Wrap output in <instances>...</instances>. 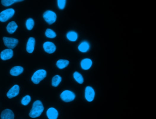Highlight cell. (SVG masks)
Wrapping results in <instances>:
<instances>
[{
  "label": "cell",
  "mask_w": 156,
  "mask_h": 119,
  "mask_svg": "<svg viewBox=\"0 0 156 119\" xmlns=\"http://www.w3.org/2000/svg\"><path fill=\"white\" fill-rule=\"evenodd\" d=\"M44 110V107L40 100H36L34 102L30 110L29 116L31 118H36L39 117Z\"/></svg>",
  "instance_id": "6da1fadb"
},
{
  "label": "cell",
  "mask_w": 156,
  "mask_h": 119,
  "mask_svg": "<svg viewBox=\"0 0 156 119\" xmlns=\"http://www.w3.org/2000/svg\"><path fill=\"white\" fill-rule=\"evenodd\" d=\"M46 76H47V72L44 69L37 70L32 76L31 81L34 84H38L42 80L44 79V78L46 77Z\"/></svg>",
  "instance_id": "7a4b0ae2"
},
{
  "label": "cell",
  "mask_w": 156,
  "mask_h": 119,
  "mask_svg": "<svg viewBox=\"0 0 156 119\" xmlns=\"http://www.w3.org/2000/svg\"><path fill=\"white\" fill-rule=\"evenodd\" d=\"M15 11L12 8H9L4 10L0 13V22H6L13 17Z\"/></svg>",
  "instance_id": "3957f363"
},
{
  "label": "cell",
  "mask_w": 156,
  "mask_h": 119,
  "mask_svg": "<svg viewBox=\"0 0 156 119\" xmlns=\"http://www.w3.org/2000/svg\"><path fill=\"white\" fill-rule=\"evenodd\" d=\"M60 97L62 101L65 102H70L75 99L76 95L72 91L66 90L61 93Z\"/></svg>",
  "instance_id": "277c9868"
},
{
  "label": "cell",
  "mask_w": 156,
  "mask_h": 119,
  "mask_svg": "<svg viewBox=\"0 0 156 119\" xmlns=\"http://www.w3.org/2000/svg\"><path fill=\"white\" fill-rule=\"evenodd\" d=\"M43 18L48 24L51 25L56 21L57 16L55 12L50 10H48L44 13Z\"/></svg>",
  "instance_id": "5b68a950"
},
{
  "label": "cell",
  "mask_w": 156,
  "mask_h": 119,
  "mask_svg": "<svg viewBox=\"0 0 156 119\" xmlns=\"http://www.w3.org/2000/svg\"><path fill=\"white\" fill-rule=\"evenodd\" d=\"M3 40L5 46L11 49H14L18 43V39L12 38L4 37H3Z\"/></svg>",
  "instance_id": "8992f818"
},
{
  "label": "cell",
  "mask_w": 156,
  "mask_h": 119,
  "mask_svg": "<svg viewBox=\"0 0 156 119\" xmlns=\"http://www.w3.org/2000/svg\"><path fill=\"white\" fill-rule=\"evenodd\" d=\"M95 93L94 89L91 86H87L85 88V97L88 102H92L95 98Z\"/></svg>",
  "instance_id": "52a82bcc"
},
{
  "label": "cell",
  "mask_w": 156,
  "mask_h": 119,
  "mask_svg": "<svg viewBox=\"0 0 156 119\" xmlns=\"http://www.w3.org/2000/svg\"><path fill=\"white\" fill-rule=\"evenodd\" d=\"M20 88L17 85H15L10 88L7 93V96L9 99H12L17 96L19 93Z\"/></svg>",
  "instance_id": "ba28073f"
},
{
  "label": "cell",
  "mask_w": 156,
  "mask_h": 119,
  "mask_svg": "<svg viewBox=\"0 0 156 119\" xmlns=\"http://www.w3.org/2000/svg\"><path fill=\"white\" fill-rule=\"evenodd\" d=\"M13 55V52L12 49H7L1 51L0 54V57L1 60L6 61L12 58Z\"/></svg>",
  "instance_id": "9c48e42d"
},
{
  "label": "cell",
  "mask_w": 156,
  "mask_h": 119,
  "mask_svg": "<svg viewBox=\"0 0 156 119\" xmlns=\"http://www.w3.org/2000/svg\"><path fill=\"white\" fill-rule=\"evenodd\" d=\"M43 48L44 51L49 54H52L55 52L56 46L54 43L51 42H46L43 45Z\"/></svg>",
  "instance_id": "30bf717a"
},
{
  "label": "cell",
  "mask_w": 156,
  "mask_h": 119,
  "mask_svg": "<svg viewBox=\"0 0 156 119\" xmlns=\"http://www.w3.org/2000/svg\"><path fill=\"white\" fill-rule=\"evenodd\" d=\"M46 115L49 119H57L59 113L55 108L51 107L48 109L46 112Z\"/></svg>",
  "instance_id": "8fae6325"
},
{
  "label": "cell",
  "mask_w": 156,
  "mask_h": 119,
  "mask_svg": "<svg viewBox=\"0 0 156 119\" xmlns=\"http://www.w3.org/2000/svg\"><path fill=\"white\" fill-rule=\"evenodd\" d=\"M35 40L33 37H30L28 39V41L26 45V50L28 53H32L34 50Z\"/></svg>",
  "instance_id": "7c38bea8"
},
{
  "label": "cell",
  "mask_w": 156,
  "mask_h": 119,
  "mask_svg": "<svg viewBox=\"0 0 156 119\" xmlns=\"http://www.w3.org/2000/svg\"><path fill=\"white\" fill-rule=\"evenodd\" d=\"M1 119H14V115L10 109H6L1 112Z\"/></svg>",
  "instance_id": "4fadbf2b"
},
{
  "label": "cell",
  "mask_w": 156,
  "mask_h": 119,
  "mask_svg": "<svg viewBox=\"0 0 156 119\" xmlns=\"http://www.w3.org/2000/svg\"><path fill=\"white\" fill-rule=\"evenodd\" d=\"M93 62L91 59L85 58L81 62V66L84 70H87L91 68L92 66Z\"/></svg>",
  "instance_id": "5bb4252c"
},
{
  "label": "cell",
  "mask_w": 156,
  "mask_h": 119,
  "mask_svg": "<svg viewBox=\"0 0 156 119\" xmlns=\"http://www.w3.org/2000/svg\"><path fill=\"white\" fill-rule=\"evenodd\" d=\"M23 67L20 66H16L10 70V74L13 76H18L23 72Z\"/></svg>",
  "instance_id": "9a60e30c"
},
{
  "label": "cell",
  "mask_w": 156,
  "mask_h": 119,
  "mask_svg": "<svg viewBox=\"0 0 156 119\" xmlns=\"http://www.w3.org/2000/svg\"><path fill=\"white\" fill-rule=\"evenodd\" d=\"M17 27L18 26L17 24H16V23L14 21H12L8 23L7 27V30L9 34H12L16 31L17 29Z\"/></svg>",
  "instance_id": "2e32d148"
},
{
  "label": "cell",
  "mask_w": 156,
  "mask_h": 119,
  "mask_svg": "<svg viewBox=\"0 0 156 119\" xmlns=\"http://www.w3.org/2000/svg\"><path fill=\"white\" fill-rule=\"evenodd\" d=\"M89 48H90V45L88 42L86 41L82 42L78 46V50L79 51L83 53L87 52L89 50Z\"/></svg>",
  "instance_id": "e0dca14e"
},
{
  "label": "cell",
  "mask_w": 156,
  "mask_h": 119,
  "mask_svg": "<svg viewBox=\"0 0 156 119\" xmlns=\"http://www.w3.org/2000/svg\"><path fill=\"white\" fill-rule=\"evenodd\" d=\"M69 61L66 60H59L56 62V66L59 69H63L68 66Z\"/></svg>",
  "instance_id": "ac0fdd59"
},
{
  "label": "cell",
  "mask_w": 156,
  "mask_h": 119,
  "mask_svg": "<svg viewBox=\"0 0 156 119\" xmlns=\"http://www.w3.org/2000/svg\"><path fill=\"white\" fill-rule=\"evenodd\" d=\"M73 77L75 81L79 84H82L84 82V79L82 75L77 72H75L73 73Z\"/></svg>",
  "instance_id": "d6986e66"
},
{
  "label": "cell",
  "mask_w": 156,
  "mask_h": 119,
  "mask_svg": "<svg viewBox=\"0 0 156 119\" xmlns=\"http://www.w3.org/2000/svg\"><path fill=\"white\" fill-rule=\"evenodd\" d=\"M61 80L62 78L60 76L58 75H55L52 78L51 84L53 87H56L61 82Z\"/></svg>",
  "instance_id": "ffe728a7"
},
{
  "label": "cell",
  "mask_w": 156,
  "mask_h": 119,
  "mask_svg": "<svg viewBox=\"0 0 156 119\" xmlns=\"http://www.w3.org/2000/svg\"><path fill=\"white\" fill-rule=\"evenodd\" d=\"M66 37L68 39V40H70L71 41H76L77 39V33L76 32H74V31H70V32H68V33L66 34Z\"/></svg>",
  "instance_id": "44dd1931"
},
{
  "label": "cell",
  "mask_w": 156,
  "mask_h": 119,
  "mask_svg": "<svg viewBox=\"0 0 156 119\" xmlns=\"http://www.w3.org/2000/svg\"><path fill=\"white\" fill-rule=\"evenodd\" d=\"M24 0H1V2L4 6L9 7L16 2H21Z\"/></svg>",
  "instance_id": "7402d4cb"
},
{
  "label": "cell",
  "mask_w": 156,
  "mask_h": 119,
  "mask_svg": "<svg viewBox=\"0 0 156 119\" xmlns=\"http://www.w3.org/2000/svg\"><path fill=\"white\" fill-rule=\"evenodd\" d=\"M45 34L46 37H48L49 38H54L56 36L55 32L52 30V29H50V28L46 29Z\"/></svg>",
  "instance_id": "603a6c76"
},
{
  "label": "cell",
  "mask_w": 156,
  "mask_h": 119,
  "mask_svg": "<svg viewBox=\"0 0 156 119\" xmlns=\"http://www.w3.org/2000/svg\"><path fill=\"white\" fill-rule=\"evenodd\" d=\"M34 25V21L31 18H28L26 22V28L28 30H31L33 28Z\"/></svg>",
  "instance_id": "cb8c5ba5"
},
{
  "label": "cell",
  "mask_w": 156,
  "mask_h": 119,
  "mask_svg": "<svg viewBox=\"0 0 156 119\" xmlns=\"http://www.w3.org/2000/svg\"><path fill=\"white\" fill-rule=\"evenodd\" d=\"M31 97L29 95H27L24 96L22 100H21V104L24 106L28 105L31 101Z\"/></svg>",
  "instance_id": "d4e9b609"
},
{
  "label": "cell",
  "mask_w": 156,
  "mask_h": 119,
  "mask_svg": "<svg viewBox=\"0 0 156 119\" xmlns=\"http://www.w3.org/2000/svg\"><path fill=\"white\" fill-rule=\"evenodd\" d=\"M66 4V0H57V5L59 9H64Z\"/></svg>",
  "instance_id": "484cf974"
}]
</instances>
